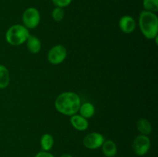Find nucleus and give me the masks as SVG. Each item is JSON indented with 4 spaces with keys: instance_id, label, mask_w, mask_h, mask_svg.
<instances>
[{
    "instance_id": "obj_1",
    "label": "nucleus",
    "mask_w": 158,
    "mask_h": 157,
    "mask_svg": "<svg viewBox=\"0 0 158 157\" xmlns=\"http://www.w3.org/2000/svg\"><path fill=\"white\" fill-rule=\"evenodd\" d=\"M80 104L81 99L78 94L73 92H65L56 97L55 108L60 113L71 116L78 112Z\"/></svg>"
},
{
    "instance_id": "obj_2",
    "label": "nucleus",
    "mask_w": 158,
    "mask_h": 157,
    "mask_svg": "<svg viewBox=\"0 0 158 157\" xmlns=\"http://www.w3.org/2000/svg\"><path fill=\"white\" fill-rule=\"evenodd\" d=\"M139 26L142 34L148 39H154L158 34V18L156 13L142 11L139 16Z\"/></svg>"
},
{
    "instance_id": "obj_3",
    "label": "nucleus",
    "mask_w": 158,
    "mask_h": 157,
    "mask_svg": "<svg viewBox=\"0 0 158 157\" xmlns=\"http://www.w3.org/2000/svg\"><path fill=\"white\" fill-rule=\"evenodd\" d=\"M30 35L29 29L23 25L15 24L8 29L6 32V40L12 46H20L26 42Z\"/></svg>"
},
{
    "instance_id": "obj_4",
    "label": "nucleus",
    "mask_w": 158,
    "mask_h": 157,
    "mask_svg": "<svg viewBox=\"0 0 158 157\" xmlns=\"http://www.w3.org/2000/svg\"><path fill=\"white\" fill-rule=\"evenodd\" d=\"M22 18L25 27L28 29H33L40 24L41 16L38 9L34 7H29L24 11Z\"/></svg>"
},
{
    "instance_id": "obj_5",
    "label": "nucleus",
    "mask_w": 158,
    "mask_h": 157,
    "mask_svg": "<svg viewBox=\"0 0 158 157\" xmlns=\"http://www.w3.org/2000/svg\"><path fill=\"white\" fill-rule=\"evenodd\" d=\"M133 150L136 155L143 156L146 155L151 149V140L148 135H139L134 139L132 144Z\"/></svg>"
},
{
    "instance_id": "obj_6",
    "label": "nucleus",
    "mask_w": 158,
    "mask_h": 157,
    "mask_svg": "<svg viewBox=\"0 0 158 157\" xmlns=\"http://www.w3.org/2000/svg\"><path fill=\"white\" fill-rule=\"evenodd\" d=\"M67 56V50L63 45H56L49 49L47 58L52 65H59L64 62Z\"/></svg>"
},
{
    "instance_id": "obj_7",
    "label": "nucleus",
    "mask_w": 158,
    "mask_h": 157,
    "mask_svg": "<svg viewBox=\"0 0 158 157\" xmlns=\"http://www.w3.org/2000/svg\"><path fill=\"white\" fill-rule=\"evenodd\" d=\"M105 141L104 136L100 132H94L87 134L83 139V146L89 149H97L102 146Z\"/></svg>"
},
{
    "instance_id": "obj_8",
    "label": "nucleus",
    "mask_w": 158,
    "mask_h": 157,
    "mask_svg": "<svg viewBox=\"0 0 158 157\" xmlns=\"http://www.w3.org/2000/svg\"><path fill=\"white\" fill-rule=\"evenodd\" d=\"M119 28L123 32L127 34L131 33L136 29V22L131 15H123L119 20Z\"/></svg>"
},
{
    "instance_id": "obj_9",
    "label": "nucleus",
    "mask_w": 158,
    "mask_h": 157,
    "mask_svg": "<svg viewBox=\"0 0 158 157\" xmlns=\"http://www.w3.org/2000/svg\"><path fill=\"white\" fill-rule=\"evenodd\" d=\"M70 123L73 127L78 131H85L89 127V122L80 114H75L70 116Z\"/></svg>"
},
{
    "instance_id": "obj_10",
    "label": "nucleus",
    "mask_w": 158,
    "mask_h": 157,
    "mask_svg": "<svg viewBox=\"0 0 158 157\" xmlns=\"http://www.w3.org/2000/svg\"><path fill=\"white\" fill-rule=\"evenodd\" d=\"M27 49L31 53L37 54L40 52L42 48L41 41L35 35H30L26 42Z\"/></svg>"
},
{
    "instance_id": "obj_11",
    "label": "nucleus",
    "mask_w": 158,
    "mask_h": 157,
    "mask_svg": "<svg viewBox=\"0 0 158 157\" xmlns=\"http://www.w3.org/2000/svg\"><path fill=\"white\" fill-rule=\"evenodd\" d=\"M102 152L106 157H114L117 155V146L113 140H105L101 146Z\"/></svg>"
},
{
    "instance_id": "obj_12",
    "label": "nucleus",
    "mask_w": 158,
    "mask_h": 157,
    "mask_svg": "<svg viewBox=\"0 0 158 157\" xmlns=\"http://www.w3.org/2000/svg\"><path fill=\"white\" fill-rule=\"evenodd\" d=\"M95 107L92 103H89V102H85V103L80 104L78 112H80V115L81 116L88 119L94 116L95 114Z\"/></svg>"
},
{
    "instance_id": "obj_13",
    "label": "nucleus",
    "mask_w": 158,
    "mask_h": 157,
    "mask_svg": "<svg viewBox=\"0 0 158 157\" xmlns=\"http://www.w3.org/2000/svg\"><path fill=\"white\" fill-rule=\"evenodd\" d=\"M137 130L141 135H148L152 132V126L149 120L146 119H140L137 123Z\"/></svg>"
},
{
    "instance_id": "obj_14",
    "label": "nucleus",
    "mask_w": 158,
    "mask_h": 157,
    "mask_svg": "<svg viewBox=\"0 0 158 157\" xmlns=\"http://www.w3.org/2000/svg\"><path fill=\"white\" fill-rule=\"evenodd\" d=\"M10 83V75L7 68L0 65V89H5Z\"/></svg>"
},
{
    "instance_id": "obj_15",
    "label": "nucleus",
    "mask_w": 158,
    "mask_h": 157,
    "mask_svg": "<svg viewBox=\"0 0 158 157\" xmlns=\"http://www.w3.org/2000/svg\"><path fill=\"white\" fill-rule=\"evenodd\" d=\"M40 145L43 151L49 152L54 145V139L52 135L49 133L43 134L40 139Z\"/></svg>"
},
{
    "instance_id": "obj_16",
    "label": "nucleus",
    "mask_w": 158,
    "mask_h": 157,
    "mask_svg": "<svg viewBox=\"0 0 158 157\" xmlns=\"http://www.w3.org/2000/svg\"><path fill=\"white\" fill-rule=\"evenodd\" d=\"M143 7L145 11L156 13L158 11V0H143Z\"/></svg>"
},
{
    "instance_id": "obj_17",
    "label": "nucleus",
    "mask_w": 158,
    "mask_h": 157,
    "mask_svg": "<svg viewBox=\"0 0 158 157\" xmlns=\"http://www.w3.org/2000/svg\"><path fill=\"white\" fill-rule=\"evenodd\" d=\"M65 12L63 8L56 7L52 12V17L56 22H60L63 19Z\"/></svg>"
},
{
    "instance_id": "obj_18",
    "label": "nucleus",
    "mask_w": 158,
    "mask_h": 157,
    "mask_svg": "<svg viewBox=\"0 0 158 157\" xmlns=\"http://www.w3.org/2000/svg\"><path fill=\"white\" fill-rule=\"evenodd\" d=\"M72 1L73 0H52V3L56 7L63 8V9L69 6Z\"/></svg>"
},
{
    "instance_id": "obj_19",
    "label": "nucleus",
    "mask_w": 158,
    "mask_h": 157,
    "mask_svg": "<svg viewBox=\"0 0 158 157\" xmlns=\"http://www.w3.org/2000/svg\"><path fill=\"white\" fill-rule=\"evenodd\" d=\"M35 157H55L52 153L47 152V151H40V152H37L36 155H35Z\"/></svg>"
},
{
    "instance_id": "obj_20",
    "label": "nucleus",
    "mask_w": 158,
    "mask_h": 157,
    "mask_svg": "<svg viewBox=\"0 0 158 157\" xmlns=\"http://www.w3.org/2000/svg\"><path fill=\"white\" fill-rule=\"evenodd\" d=\"M60 157H73V156L71 155H69V154H63V155H60Z\"/></svg>"
},
{
    "instance_id": "obj_21",
    "label": "nucleus",
    "mask_w": 158,
    "mask_h": 157,
    "mask_svg": "<svg viewBox=\"0 0 158 157\" xmlns=\"http://www.w3.org/2000/svg\"><path fill=\"white\" fill-rule=\"evenodd\" d=\"M142 1H143V0H142Z\"/></svg>"
}]
</instances>
